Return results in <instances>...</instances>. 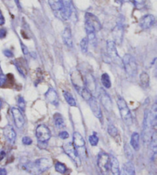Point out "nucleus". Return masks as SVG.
I'll list each match as a JSON object with an SVG mask.
<instances>
[{"label": "nucleus", "instance_id": "nucleus-1", "mask_svg": "<svg viewBox=\"0 0 157 175\" xmlns=\"http://www.w3.org/2000/svg\"><path fill=\"white\" fill-rule=\"evenodd\" d=\"M52 165L50 159L41 157L34 161H29L22 166L24 170L32 175H40L49 169Z\"/></svg>", "mask_w": 157, "mask_h": 175}, {"label": "nucleus", "instance_id": "nucleus-2", "mask_svg": "<svg viewBox=\"0 0 157 175\" xmlns=\"http://www.w3.org/2000/svg\"><path fill=\"white\" fill-rule=\"evenodd\" d=\"M122 64L124 67L126 73L128 76L133 78L137 75L138 71L137 63L134 58L130 54H126L122 59Z\"/></svg>", "mask_w": 157, "mask_h": 175}, {"label": "nucleus", "instance_id": "nucleus-3", "mask_svg": "<svg viewBox=\"0 0 157 175\" xmlns=\"http://www.w3.org/2000/svg\"><path fill=\"white\" fill-rule=\"evenodd\" d=\"M117 106H118L119 111H120V116L122 120L126 125L130 126L133 124V118L131 114L130 110L127 105V102L121 97H119L117 99Z\"/></svg>", "mask_w": 157, "mask_h": 175}, {"label": "nucleus", "instance_id": "nucleus-4", "mask_svg": "<svg viewBox=\"0 0 157 175\" xmlns=\"http://www.w3.org/2000/svg\"><path fill=\"white\" fill-rule=\"evenodd\" d=\"M35 135L38 140V143L47 144V142L49 141L51 136L49 128L44 125H39L36 128Z\"/></svg>", "mask_w": 157, "mask_h": 175}, {"label": "nucleus", "instance_id": "nucleus-5", "mask_svg": "<svg viewBox=\"0 0 157 175\" xmlns=\"http://www.w3.org/2000/svg\"><path fill=\"white\" fill-rule=\"evenodd\" d=\"M63 150L65 151V153L75 163L76 166L79 167L81 164V161L80 157H79L77 150H76L73 144L69 142V143L64 145Z\"/></svg>", "mask_w": 157, "mask_h": 175}, {"label": "nucleus", "instance_id": "nucleus-6", "mask_svg": "<svg viewBox=\"0 0 157 175\" xmlns=\"http://www.w3.org/2000/svg\"><path fill=\"white\" fill-rule=\"evenodd\" d=\"M97 166L102 174H107L110 169V156L104 151H101L98 154Z\"/></svg>", "mask_w": 157, "mask_h": 175}, {"label": "nucleus", "instance_id": "nucleus-7", "mask_svg": "<svg viewBox=\"0 0 157 175\" xmlns=\"http://www.w3.org/2000/svg\"><path fill=\"white\" fill-rule=\"evenodd\" d=\"M107 54L110 58V59L119 66H123L122 64V59H120L116 49V43L113 41H107Z\"/></svg>", "mask_w": 157, "mask_h": 175}, {"label": "nucleus", "instance_id": "nucleus-8", "mask_svg": "<svg viewBox=\"0 0 157 175\" xmlns=\"http://www.w3.org/2000/svg\"><path fill=\"white\" fill-rule=\"evenodd\" d=\"M74 12V6L71 0H62V8L61 15L65 20H68L71 17Z\"/></svg>", "mask_w": 157, "mask_h": 175}, {"label": "nucleus", "instance_id": "nucleus-9", "mask_svg": "<svg viewBox=\"0 0 157 175\" xmlns=\"http://www.w3.org/2000/svg\"><path fill=\"white\" fill-rule=\"evenodd\" d=\"M123 25L122 23V22H117L116 26L114 27L113 30V37L114 39L115 43L120 45L123 40V32H124Z\"/></svg>", "mask_w": 157, "mask_h": 175}, {"label": "nucleus", "instance_id": "nucleus-10", "mask_svg": "<svg viewBox=\"0 0 157 175\" xmlns=\"http://www.w3.org/2000/svg\"><path fill=\"white\" fill-rule=\"evenodd\" d=\"M12 114H13L14 121L17 128H22L25 124V118H24L22 111L17 108H12Z\"/></svg>", "mask_w": 157, "mask_h": 175}, {"label": "nucleus", "instance_id": "nucleus-11", "mask_svg": "<svg viewBox=\"0 0 157 175\" xmlns=\"http://www.w3.org/2000/svg\"><path fill=\"white\" fill-rule=\"evenodd\" d=\"M85 21L91 24V26L94 29L95 31H101L102 29L101 22L97 19V17L95 16L94 14L90 13H87L85 14Z\"/></svg>", "mask_w": 157, "mask_h": 175}, {"label": "nucleus", "instance_id": "nucleus-12", "mask_svg": "<svg viewBox=\"0 0 157 175\" xmlns=\"http://www.w3.org/2000/svg\"><path fill=\"white\" fill-rule=\"evenodd\" d=\"M71 81L77 92L84 87V78L79 72H74L71 75Z\"/></svg>", "mask_w": 157, "mask_h": 175}, {"label": "nucleus", "instance_id": "nucleus-13", "mask_svg": "<svg viewBox=\"0 0 157 175\" xmlns=\"http://www.w3.org/2000/svg\"><path fill=\"white\" fill-rule=\"evenodd\" d=\"M155 23V17L152 15H146L139 20V26L142 29H150Z\"/></svg>", "mask_w": 157, "mask_h": 175}, {"label": "nucleus", "instance_id": "nucleus-14", "mask_svg": "<svg viewBox=\"0 0 157 175\" xmlns=\"http://www.w3.org/2000/svg\"><path fill=\"white\" fill-rule=\"evenodd\" d=\"M84 87L93 95L96 92V81L94 79V76L90 73L87 74L84 77Z\"/></svg>", "mask_w": 157, "mask_h": 175}, {"label": "nucleus", "instance_id": "nucleus-15", "mask_svg": "<svg viewBox=\"0 0 157 175\" xmlns=\"http://www.w3.org/2000/svg\"><path fill=\"white\" fill-rule=\"evenodd\" d=\"M87 102L88 103L90 107H91V111L94 113V115L97 118H99V119H101V118H102V111H101V108H100L99 104H98L95 98H94V96H92Z\"/></svg>", "mask_w": 157, "mask_h": 175}, {"label": "nucleus", "instance_id": "nucleus-16", "mask_svg": "<svg viewBox=\"0 0 157 175\" xmlns=\"http://www.w3.org/2000/svg\"><path fill=\"white\" fill-rule=\"evenodd\" d=\"M101 102L102 104V105L104 107V109L108 111H111L112 109H113V104H112V101L110 99L109 95L105 92L104 90L101 91Z\"/></svg>", "mask_w": 157, "mask_h": 175}, {"label": "nucleus", "instance_id": "nucleus-17", "mask_svg": "<svg viewBox=\"0 0 157 175\" xmlns=\"http://www.w3.org/2000/svg\"><path fill=\"white\" fill-rule=\"evenodd\" d=\"M45 98L48 102L55 106H58L59 104L58 94L54 88H49L45 93Z\"/></svg>", "mask_w": 157, "mask_h": 175}, {"label": "nucleus", "instance_id": "nucleus-18", "mask_svg": "<svg viewBox=\"0 0 157 175\" xmlns=\"http://www.w3.org/2000/svg\"><path fill=\"white\" fill-rule=\"evenodd\" d=\"M85 30H86V33H87V39H88L89 42H91V45H95L97 42V38H96V34L95 32L96 31L94 30V29L93 28L92 26L91 25V24L88 23L87 22L85 21Z\"/></svg>", "mask_w": 157, "mask_h": 175}, {"label": "nucleus", "instance_id": "nucleus-19", "mask_svg": "<svg viewBox=\"0 0 157 175\" xmlns=\"http://www.w3.org/2000/svg\"><path fill=\"white\" fill-rule=\"evenodd\" d=\"M3 134L10 143H14L16 139V133L11 125H6L3 129Z\"/></svg>", "mask_w": 157, "mask_h": 175}, {"label": "nucleus", "instance_id": "nucleus-20", "mask_svg": "<svg viewBox=\"0 0 157 175\" xmlns=\"http://www.w3.org/2000/svg\"><path fill=\"white\" fill-rule=\"evenodd\" d=\"M62 39L65 45L69 48H72L73 46V40H72V34L71 31L69 27H66L62 33Z\"/></svg>", "mask_w": 157, "mask_h": 175}, {"label": "nucleus", "instance_id": "nucleus-21", "mask_svg": "<svg viewBox=\"0 0 157 175\" xmlns=\"http://www.w3.org/2000/svg\"><path fill=\"white\" fill-rule=\"evenodd\" d=\"M72 144L75 146L76 150H77V149H81L82 147H84V146H85V141H84V138H83L82 135L80 133L75 132L73 135V143Z\"/></svg>", "mask_w": 157, "mask_h": 175}, {"label": "nucleus", "instance_id": "nucleus-22", "mask_svg": "<svg viewBox=\"0 0 157 175\" xmlns=\"http://www.w3.org/2000/svg\"><path fill=\"white\" fill-rule=\"evenodd\" d=\"M119 175H136L135 167L132 163L127 162L123 164L121 170H120Z\"/></svg>", "mask_w": 157, "mask_h": 175}, {"label": "nucleus", "instance_id": "nucleus-23", "mask_svg": "<svg viewBox=\"0 0 157 175\" xmlns=\"http://www.w3.org/2000/svg\"><path fill=\"white\" fill-rule=\"evenodd\" d=\"M110 170L113 175L120 174V164L116 157L113 155L110 156Z\"/></svg>", "mask_w": 157, "mask_h": 175}, {"label": "nucleus", "instance_id": "nucleus-24", "mask_svg": "<svg viewBox=\"0 0 157 175\" xmlns=\"http://www.w3.org/2000/svg\"><path fill=\"white\" fill-rule=\"evenodd\" d=\"M149 122L152 128H156L157 124V105L156 103H154L152 107L151 111H149Z\"/></svg>", "mask_w": 157, "mask_h": 175}, {"label": "nucleus", "instance_id": "nucleus-25", "mask_svg": "<svg viewBox=\"0 0 157 175\" xmlns=\"http://www.w3.org/2000/svg\"><path fill=\"white\" fill-rule=\"evenodd\" d=\"M156 131L153 132V134L152 135L151 138H150V151H151V159H153L156 157V150H157V140H156Z\"/></svg>", "mask_w": 157, "mask_h": 175}, {"label": "nucleus", "instance_id": "nucleus-26", "mask_svg": "<svg viewBox=\"0 0 157 175\" xmlns=\"http://www.w3.org/2000/svg\"><path fill=\"white\" fill-rule=\"evenodd\" d=\"M130 145L135 151L139 149V135L137 132H133L131 135Z\"/></svg>", "mask_w": 157, "mask_h": 175}, {"label": "nucleus", "instance_id": "nucleus-27", "mask_svg": "<svg viewBox=\"0 0 157 175\" xmlns=\"http://www.w3.org/2000/svg\"><path fill=\"white\" fill-rule=\"evenodd\" d=\"M51 9L55 12H61L62 8V0H48Z\"/></svg>", "mask_w": 157, "mask_h": 175}, {"label": "nucleus", "instance_id": "nucleus-28", "mask_svg": "<svg viewBox=\"0 0 157 175\" xmlns=\"http://www.w3.org/2000/svg\"><path fill=\"white\" fill-rule=\"evenodd\" d=\"M63 95H64V98H65V101H66L69 105L72 106V107H75V106L77 105V104H76V101L75 98L73 97V95H72L71 94L69 93L68 92H66V91H64Z\"/></svg>", "mask_w": 157, "mask_h": 175}, {"label": "nucleus", "instance_id": "nucleus-29", "mask_svg": "<svg viewBox=\"0 0 157 175\" xmlns=\"http://www.w3.org/2000/svg\"><path fill=\"white\" fill-rule=\"evenodd\" d=\"M54 121L55 126L58 128H62L65 127V121H64L63 118L58 113H57L54 115Z\"/></svg>", "mask_w": 157, "mask_h": 175}, {"label": "nucleus", "instance_id": "nucleus-30", "mask_svg": "<svg viewBox=\"0 0 157 175\" xmlns=\"http://www.w3.org/2000/svg\"><path fill=\"white\" fill-rule=\"evenodd\" d=\"M139 80H140V83L143 87L147 88L149 85V76L146 72H142L140 74Z\"/></svg>", "mask_w": 157, "mask_h": 175}, {"label": "nucleus", "instance_id": "nucleus-31", "mask_svg": "<svg viewBox=\"0 0 157 175\" xmlns=\"http://www.w3.org/2000/svg\"><path fill=\"white\" fill-rule=\"evenodd\" d=\"M101 82H102L103 87L106 88H110L111 87V81H110V76L108 74L103 73L101 75Z\"/></svg>", "mask_w": 157, "mask_h": 175}, {"label": "nucleus", "instance_id": "nucleus-32", "mask_svg": "<svg viewBox=\"0 0 157 175\" xmlns=\"http://www.w3.org/2000/svg\"><path fill=\"white\" fill-rule=\"evenodd\" d=\"M107 132L110 136L113 137V138H117V137H119L118 130H117V128L114 126V125H108Z\"/></svg>", "mask_w": 157, "mask_h": 175}, {"label": "nucleus", "instance_id": "nucleus-33", "mask_svg": "<svg viewBox=\"0 0 157 175\" xmlns=\"http://www.w3.org/2000/svg\"><path fill=\"white\" fill-rule=\"evenodd\" d=\"M136 8L138 9L144 8L146 6V0H129Z\"/></svg>", "mask_w": 157, "mask_h": 175}, {"label": "nucleus", "instance_id": "nucleus-34", "mask_svg": "<svg viewBox=\"0 0 157 175\" xmlns=\"http://www.w3.org/2000/svg\"><path fill=\"white\" fill-rule=\"evenodd\" d=\"M55 171H57V172L60 173V174H65L67 171V167L65 166V164H64L63 163L61 162H56V164H55Z\"/></svg>", "mask_w": 157, "mask_h": 175}, {"label": "nucleus", "instance_id": "nucleus-35", "mask_svg": "<svg viewBox=\"0 0 157 175\" xmlns=\"http://www.w3.org/2000/svg\"><path fill=\"white\" fill-rule=\"evenodd\" d=\"M88 45H89V41L87 37L82 39V40L81 41V44H80L82 52L84 53L87 52V50H88Z\"/></svg>", "mask_w": 157, "mask_h": 175}, {"label": "nucleus", "instance_id": "nucleus-36", "mask_svg": "<svg viewBox=\"0 0 157 175\" xmlns=\"http://www.w3.org/2000/svg\"><path fill=\"white\" fill-rule=\"evenodd\" d=\"M98 141H99V138L97 136L96 134H93V135L89 136V142L91 146H97L98 144Z\"/></svg>", "mask_w": 157, "mask_h": 175}, {"label": "nucleus", "instance_id": "nucleus-37", "mask_svg": "<svg viewBox=\"0 0 157 175\" xmlns=\"http://www.w3.org/2000/svg\"><path fill=\"white\" fill-rule=\"evenodd\" d=\"M8 78L7 75L3 73H0V87H3L4 85H6L7 82H8Z\"/></svg>", "mask_w": 157, "mask_h": 175}, {"label": "nucleus", "instance_id": "nucleus-38", "mask_svg": "<svg viewBox=\"0 0 157 175\" xmlns=\"http://www.w3.org/2000/svg\"><path fill=\"white\" fill-rule=\"evenodd\" d=\"M124 150H125V154H126V156L127 157V158L130 159V157H133V153L132 151H131V149L130 147H129L128 144L127 143L125 144V146H124Z\"/></svg>", "mask_w": 157, "mask_h": 175}, {"label": "nucleus", "instance_id": "nucleus-39", "mask_svg": "<svg viewBox=\"0 0 157 175\" xmlns=\"http://www.w3.org/2000/svg\"><path fill=\"white\" fill-rule=\"evenodd\" d=\"M18 107H19L22 111H25V100H24L23 97H22V96H19V97L18 98Z\"/></svg>", "mask_w": 157, "mask_h": 175}, {"label": "nucleus", "instance_id": "nucleus-40", "mask_svg": "<svg viewBox=\"0 0 157 175\" xmlns=\"http://www.w3.org/2000/svg\"><path fill=\"white\" fill-rule=\"evenodd\" d=\"M22 144L25 145H30L32 144V138H30L29 137H24L22 138Z\"/></svg>", "mask_w": 157, "mask_h": 175}, {"label": "nucleus", "instance_id": "nucleus-41", "mask_svg": "<svg viewBox=\"0 0 157 175\" xmlns=\"http://www.w3.org/2000/svg\"><path fill=\"white\" fill-rule=\"evenodd\" d=\"M58 136L61 139H63V140H65V139L69 138V134L67 131H61L58 134Z\"/></svg>", "mask_w": 157, "mask_h": 175}, {"label": "nucleus", "instance_id": "nucleus-42", "mask_svg": "<svg viewBox=\"0 0 157 175\" xmlns=\"http://www.w3.org/2000/svg\"><path fill=\"white\" fill-rule=\"evenodd\" d=\"M3 53H4L5 56L8 58H12L13 57V53L12 52V51L8 50V49H6V50L3 51Z\"/></svg>", "mask_w": 157, "mask_h": 175}, {"label": "nucleus", "instance_id": "nucleus-43", "mask_svg": "<svg viewBox=\"0 0 157 175\" xmlns=\"http://www.w3.org/2000/svg\"><path fill=\"white\" fill-rule=\"evenodd\" d=\"M7 32L5 29H0V39H3L6 36Z\"/></svg>", "mask_w": 157, "mask_h": 175}, {"label": "nucleus", "instance_id": "nucleus-44", "mask_svg": "<svg viewBox=\"0 0 157 175\" xmlns=\"http://www.w3.org/2000/svg\"><path fill=\"white\" fill-rule=\"evenodd\" d=\"M22 52L24 53V55H25V56L29 55V50H28L27 48L25 47L23 44H22Z\"/></svg>", "mask_w": 157, "mask_h": 175}, {"label": "nucleus", "instance_id": "nucleus-45", "mask_svg": "<svg viewBox=\"0 0 157 175\" xmlns=\"http://www.w3.org/2000/svg\"><path fill=\"white\" fill-rule=\"evenodd\" d=\"M5 23V18L4 16L3 15V13H2L1 9H0V25H3Z\"/></svg>", "mask_w": 157, "mask_h": 175}, {"label": "nucleus", "instance_id": "nucleus-46", "mask_svg": "<svg viewBox=\"0 0 157 175\" xmlns=\"http://www.w3.org/2000/svg\"><path fill=\"white\" fill-rule=\"evenodd\" d=\"M5 157H6V152L1 150L0 151V162L5 158Z\"/></svg>", "mask_w": 157, "mask_h": 175}, {"label": "nucleus", "instance_id": "nucleus-47", "mask_svg": "<svg viewBox=\"0 0 157 175\" xmlns=\"http://www.w3.org/2000/svg\"><path fill=\"white\" fill-rule=\"evenodd\" d=\"M0 175H7V171L5 168H0Z\"/></svg>", "mask_w": 157, "mask_h": 175}, {"label": "nucleus", "instance_id": "nucleus-48", "mask_svg": "<svg viewBox=\"0 0 157 175\" xmlns=\"http://www.w3.org/2000/svg\"><path fill=\"white\" fill-rule=\"evenodd\" d=\"M15 3L17 4V6H18V7L20 8V4H19V2H18V0H15Z\"/></svg>", "mask_w": 157, "mask_h": 175}, {"label": "nucleus", "instance_id": "nucleus-49", "mask_svg": "<svg viewBox=\"0 0 157 175\" xmlns=\"http://www.w3.org/2000/svg\"><path fill=\"white\" fill-rule=\"evenodd\" d=\"M2 104H3V102H2L1 99H0V108H1V107H2Z\"/></svg>", "mask_w": 157, "mask_h": 175}]
</instances>
